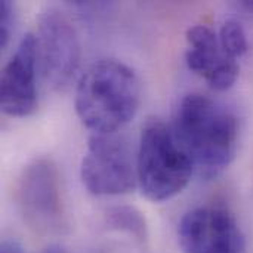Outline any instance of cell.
<instances>
[{
	"label": "cell",
	"mask_w": 253,
	"mask_h": 253,
	"mask_svg": "<svg viewBox=\"0 0 253 253\" xmlns=\"http://www.w3.org/2000/svg\"><path fill=\"white\" fill-rule=\"evenodd\" d=\"M237 6H239V9H242L248 13H253V1H239Z\"/></svg>",
	"instance_id": "15"
},
{
	"label": "cell",
	"mask_w": 253,
	"mask_h": 253,
	"mask_svg": "<svg viewBox=\"0 0 253 253\" xmlns=\"http://www.w3.org/2000/svg\"><path fill=\"white\" fill-rule=\"evenodd\" d=\"M185 61L188 68L200 76L212 89L227 90L237 82L240 67L222 47L219 36L209 25H194L187 30Z\"/></svg>",
	"instance_id": "9"
},
{
	"label": "cell",
	"mask_w": 253,
	"mask_h": 253,
	"mask_svg": "<svg viewBox=\"0 0 253 253\" xmlns=\"http://www.w3.org/2000/svg\"><path fill=\"white\" fill-rule=\"evenodd\" d=\"M15 206L30 230L40 236H62L70 227L62 181L53 160L30 162L13 187Z\"/></svg>",
	"instance_id": "4"
},
{
	"label": "cell",
	"mask_w": 253,
	"mask_h": 253,
	"mask_svg": "<svg viewBox=\"0 0 253 253\" xmlns=\"http://www.w3.org/2000/svg\"><path fill=\"white\" fill-rule=\"evenodd\" d=\"M178 243L184 253H246V237L234 215L212 205L184 213Z\"/></svg>",
	"instance_id": "7"
},
{
	"label": "cell",
	"mask_w": 253,
	"mask_h": 253,
	"mask_svg": "<svg viewBox=\"0 0 253 253\" xmlns=\"http://www.w3.org/2000/svg\"><path fill=\"white\" fill-rule=\"evenodd\" d=\"M172 129L199 176L206 179L218 176L236 156L237 117L225 105L206 95L182 96L175 108Z\"/></svg>",
	"instance_id": "1"
},
{
	"label": "cell",
	"mask_w": 253,
	"mask_h": 253,
	"mask_svg": "<svg viewBox=\"0 0 253 253\" xmlns=\"http://www.w3.org/2000/svg\"><path fill=\"white\" fill-rule=\"evenodd\" d=\"M84 188L99 197L122 196L138 185L136 156L119 133H92L80 165Z\"/></svg>",
	"instance_id": "5"
},
{
	"label": "cell",
	"mask_w": 253,
	"mask_h": 253,
	"mask_svg": "<svg viewBox=\"0 0 253 253\" xmlns=\"http://www.w3.org/2000/svg\"><path fill=\"white\" fill-rule=\"evenodd\" d=\"M37 70L39 58L36 36L27 33L1 71L0 105L6 116L22 119L36 113L39 105Z\"/></svg>",
	"instance_id": "8"
},
{
	"label": "cell",
	"mask_w": 253,
	"mask_h": 253,
	"mask_svg": "<svg viewBox=\"0 0 253 253\" xmlns=\"http://www.w3.org/2000/svg\"><path fill=\"white\" fill-rule=\"evenodd\" d=\"M39 70L53 90L67 89L80 67V40L70 18L56 6L44 7L37 18Z\"/></svg>",
	"instance_id": "6"
},
{
	"label": "cell",
	"mask_w": 253,
	"mask_h": 253,
	"mask_svg": "<svg viewBox=\"0 0 253 253\" xmlns=\"http://www.w3.org/2000/svg\"><path fill=\"white\" fill-rule=\"evenodd\" d=\"M15 24V6L10 1L0 3V46L4 49L9 44Z\"/></svg>",
	"instance_id": "12"
},
{
	"label": "cell",
	"mask_w": 253,
	"mask_h": 253,
	"mask_svg": "<svg viewBox=\"0 0 253 253\" xmlns=\"http://www.w3.org/2000/svg\"><path fill=\"white\" fill-rule=\"evenodd\" d=\"M0 253H25L22 246L16 240H3Z\"/></svg>",
	"instance_id": "13"
},
{
	"label": "cell",
	"mask_w": 253,
	"mask_h": 253,
	"mask_svg": "<svg viewBox=\"0 0 253 253\" xmlns=\"http://www.w3.org/2000/svg\"><path fill=\"white\" fill-rule=\"evenodd\" d=\"M136 173L142 196L153 203H163L181 194L196 172L172 126L150 119L141 130Z\"/></svg>",
	"instance_id": "3"
},
{
	"label": "cell",
	"mask_w": 253,
	"mask_h": 253,
	"mask_svg": "<svg viewBox=\"0 0 253 253\" xmlns=\"http://www.w3.org/2000/svg\"><path fill=\"white\" fill-rule=\"evenodd\" d=\"M139 105V79L122 61L101 59L79 79L74 107L92 133H117L133 120Z\"/></svg>",
	"instance_id": "2"
},
{
	"label": "cell",
	"mask_w": 253,
	"mask_h": 253,
	"mask_svg": "<svg viewBox=\"0 0 253 253\" xmlns=\"http://www.w3.org/2000/svg\"><path fill=\"white\" fill-rule=\"evenodd\" d=\"M107 224L111 230L127 233L139 242L147 240V222L139 211L130 206H117L107 212Z\"/></svg>",
	"instance_id": "10"
},
{
	"label": "cell",
	"mask_w": 253,
	"mask_h": 253,
	"mask_svg": "<svg viewBox=\"0 0 253 253\" xmlns=\"http://www.w3.org/2000/svg\"><path fill=\"white\" fill-rule=\"evenodd\" d=\"M218 36H219V42H221L224 50L234 59L242 58L249 49L246 31H245L243 25L236 19L225 21L221 25Z\"/></svg>",
	"instance_id": "11"
},
{
	"label": "cell",
	"mask_w": 253,
	"mask_h": 253,
	"mask_svg": "<svg viewBox=\"0 0 253 253\" xmlns=\"http://www.w3.org/2000/svg\"><path fill=\"white\" fill-rule=\"evenodd\" d=\"M40 253H68L64 248L58 246V245H52V246H47L46 249H43Z\"/></svg>",
	"instance_id": "14"
}]
</instances>
